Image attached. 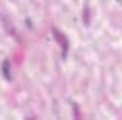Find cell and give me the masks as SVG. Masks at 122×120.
I'll list each match as a JSON object with an SVG mask.
<instances>
[{"label": "cell", "mask_w": 122, "mask_h": 120, "mask_svg": "<svg viewBox=\"0 0 122 120\" xmlns=\"http://www.w3.org/2000/svg\"><path fill=\"white\" fill-rule=\"evenodd\" d=\"M54 32H56V37H57V40L60 41V42H62V47H64V51H62V55L65 57L67 55V51H68V40L64 37V34L62 32H60V31H57L56 28H54Z\"/></svg>", "instance_id": "cell-1"}, {"label": "cell", "mask_w": 122, "mask_h": 120, "mask_svg": "<svg viewBox=\"0 0 122 120\" xmlns=\"http://www.w3.org/2000/svg\"><path fill=\"white\" fill-rule=\"evenodd\" d=\"M84 23L88 24L90 23V11H88V7L85 6V10H84Z\"/></svg>", "instance_id": "cell-3"}, {"label": "cell", "mask_w": 122, "mask_h": 120, "mask_svg": "<svg viewBox=\"0 0 122 120\" xmlns=\"http://www.w3.org/2000/svg\"><path fill=\"white\" fill-rule=\"evenodd\" d=\"M3 75H4V78L7 81L11 79V75H10V62L7 60L4 61V64H3Z\"/></svg>", "instance_id": "cell-2"}]
</instances>
